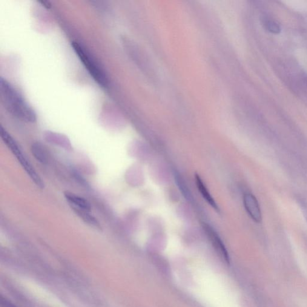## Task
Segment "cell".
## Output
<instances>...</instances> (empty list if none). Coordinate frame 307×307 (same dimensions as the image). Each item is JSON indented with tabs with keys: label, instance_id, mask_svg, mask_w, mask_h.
Segmentation results:
<instances>
[{
	"label": "cell",
	"instance_id": "1",
	"mask_svg": "<svg viewBox=\"0 0 307 307\" xmlns=\"http://www.w3.org/2000/svg\"><path fill=\"white\" fill-rule=\"evenodd\" d=\"M0 91L2 103L13 116L28 123H34L37 117L35 112L23 99L21 94L6 80L1 77Z\"/></svg>",
	"mask_w": 307,
	"mask_h": 307
},
{
	"label": "cell",
	"instance_id": "2",
	"mask_svg": "<svg viewBox=\"0 0 307 307\" xmlns=\"http://www.w3.org/2000/svg\"><path fill=\"white\" fill-rule=\"evenodd\" d=\"M1 137L5 144L7 146L11 153L14 154V156H15L18 162L21 163L22 168L27 172L28 176L30 177L31 180L35 183V184L39 188H44V183L42 182L41 178L34 170V169L32 167L30 162L28 161V160L26 159V157L22 153L21 148H20L19 146L16 142L15 139L2 127H1Z\"/></svg>",
	"mask_w": 307,
	"mask_h": 307
},
{
	"label": "cell",
	"instance_id": "3",
	"mask_svg": "<svg viewBox=\"0 0 307 307\" xmlns=\"http://www.w3.org/2000/svg\"><path fill=\"white\" fill-rule=\"evenodd\" d=\"M72 46L77 56L79 57L82 64L84 65L93 78L102 87H107L108 84L107 76L93 57L90 55L87 50H85L84 47H83V46L78 43L73 42Z\"/></svg>",
	"mask_w": 307,
	"mask_h": 307
},
{
	"label": "cell",
	"instance_id": "4",
	"mask_svg": "<svg viewBox=\"0 0 307 307\" xmlns=\"http://www.w3.org/2000/svg\"><path fill=\"white\" fill-rule=\"evenodd\" d=\"M243 200L246 210L249 217L254 222L260 223L262 219V212L256 197L251 193H246L244 196Z\"/></svg>",
	"mask_w": 307,
	"mask_h": 307
},
{
	"label": "cell",
	"instance_id": "5",
	"mask_svg": "<svg viewBox=\"0 0 307 307\" xmlns=\"http://www.w3.org/2000/svg\"><path fill=\"white\" fill-rule=\"evenodd\" d=\"M64 197L73 210L91 211V206L88 200L77 195L65 192Z\"/></svg>",
	"mask_w": 307,
	"mask_h": 307
},
{
	"label": "cell",
	"instance_id": "6",
	"mask_svg": "<svg viewBox=\"0 0 307 307\" xmlns=\"http://www.w3.org/2000/svg\"><path fill=\"white\" fill-rule=\"evenodd\" d=\"M195 180H196L198 190H199L200 193L201 194L203 199L206 200V202H207L215 211L217 212H220L219 206H218L214 198L212 197L211 193H209L208 189L206 187L205 184L203 182L201 177H200L199 175L196 174V176H195Z\"/></svg>",
	"mask_w": 307,
	"mask_h": 307
},
{
	"label": "cell",
	"instance_id": "7",
	"mask_svg": "<svg viewBox=\"0 0 307 307\" xmlns=\"http://www.w3.org/2000/svg\"><path fill=\"white\" fill-rule=\"evenodd\" d=\"M206 234L208 237L210 238L212 245H213L218 251L226 259H228V252H227L225 246H224L222 241L221 240L220 237L218 235L217 232L209 225H205L203 226Z\"/></svg>",
	"mask_w": 307,
	"mask_h": 307
},
{
	"label": "cell",
	"instance_id": "8",
	"mask_svg": "<svg viewBox=\"0 0 307 307\" xmlns=\"http://www.w3.org/2000/svg\"><path fill=\"white\" fill-rule=\"evenodd\" d=\"M73 211L88 225L97 229H101V226L98 220L90 214V212L83 210H73Z\"/></svg>",
	"mask_w": 307,
	"mask_h": 307
},
{
	"label": "cell",
	"instance_id": "9",
	"mask_svg": "<svg viewBox=\"0 0 307 307\" xmlns=\"http://www.w3.org/2000/svg\"><path fill=\"white\" fill-rule=\"evenodd\" d=\"M31 152L33 156L36 158L37 161L45 164L48 162V156L47 153L42 147V146L39 143H34L31 146Z\"/></svg>",
	"mask_w": 307,
	"mask_h": 307
},
{
	"label": "cell",
	"instance_id": "10",
	"mask_svg": "<svg viewBox=\"0 0 307 307\" xmlns=\"http://www.w3.org/2000/svg\"><path fill=\"white\" fill-rule=\"evenodd\" d=\"M266 29L274 34L280 33L281 28L278 23L273 21H267L266 23Z\"/></svg>",
	"mask_w": 307,
	"mask_h": 307
},
{
	"label": "cell",
	"instance_id": "11",
	"mask_svg": "<svg viewBox=\"0 0 307 307\" xmlns=\"http://www.w3.org/2000/svg\"><path fill=\"white\" fill-rule=\"evenodd\" d=\"M1 304L2 307H16L15 306H13L12 304H11L2 298H1Z\"/></svg>",
	"mask_w": 307,
	"mask_h": 307
},
{
	"label": "cell",
	"instance_id": "12",
	"mask_svg": "<svg viewBox=\"0 0 307 307\" xmlns=\"http://www.w3.org/2000/svg\"><path fill=\"white\" fill-rule=\"evenodd\" d=\"M42 3L44 5V6L47 7V8H50L51 4L48 1H41Z\"/></svg>",
	"mask_w": 307,
	"mask_h": 307
},
{
	"label": "cell",
	"instance_id": "13",
	"mask_svg": "<svg viewBox=\"0 0 307 307\" xmlns=\"http://www.w3.org/2000/svg\"><path fill=\"white\" fill-rule=\"evenodd\" d=\"M303 208L304 209V214L306 215V219L307 220V205H305V206L303 205Z\"/></svg>",
	"mask_w": 307,
	"mask_h": 307
}]
</instances>
